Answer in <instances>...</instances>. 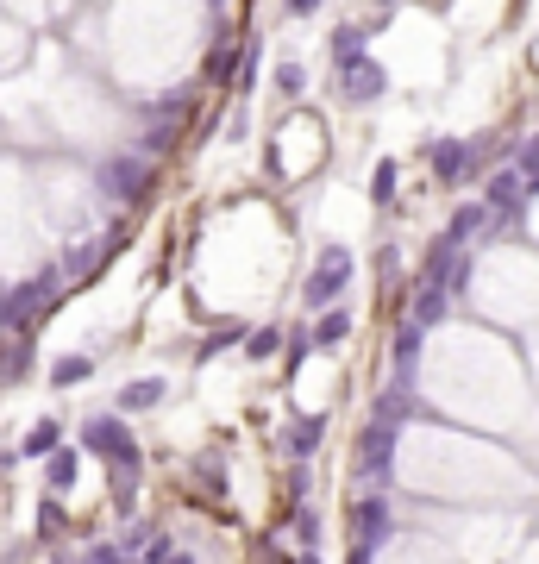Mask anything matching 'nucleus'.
Masks as SVG:
<instances>
[{"mask_svg": "<svg viewBox=\"0 0 539 564\" xmlns=\"http://www.w3.org/2000/svg\"><path fill=\"white\" fill-rule=\"evenodd\" d=\"M276 351H289V339H283V326H257V333H245V358H276Z\"/></svg>", "mask_w": 539, "mask_h": 564, "instance_id": "17", "label": "nucleus"}, {"mask_svg": "<svg viewBox=\"0 0 539 564\" xmlns=\"http://www.w3.org/2000/svg\"><path fill=\"white\" fill-rule=\"evenodd\" d=\"M107 245H113V239H107ZM107 245H82V251H63V276H69V282H82V276H88V270H95L101 257H107Z\"/></svg>", "mask_w": 539, "mask_h": 564, "instance_id": "19", "label": "nucleus"}, {"mask_svg": "<svg viewBox=\"0 0 539 564\" xmlns=\"http://www.w3.org/2000/svg\"><path fill=\"white\" fill-rule=\"evenodd\" d=\"M483 226H489V201H471V207H458L452 226H445V245H458V251H471L483 239Z\"/></svg>", "mask_w": 539, "mask_h": 564, "instance_id": "10", "label": "nucleus"}, {"mask_svg": "<svg viewBox=\"0 0 539 564\" xmlns=\"http://www.w3.org/2000/svg\"><path fill=\"white\" fill-rule=\"evenodd\" d=\"M76 470H82V458H76V452H63V445H57V452H51V464H44V477H51V489L63 496V489L76 483Z\"/></svg>", "mask_w": 539, "mask_h": 564, "instance_id": "20", "label": "nucleus"}, {"mask_svg": "<svg viewBox=\"0 0 539 564\" xmlns=\"http://www.w3.org/2000/svg\"><path fill=\"white\" fill-rule=\"evenodd\" d=\"M389 527H395V514H389V496H383V489H377V496H370V502H358V552H351V558H377L383 546H389Z\"/></svg>", "mask_w": 539, "mask_h": 564, "instance_id": "6", "label": "nucleus"}, {"mask_svg": "<svg viewBox=\"0 0 539 564\" xmlns=\"http://www.w3.org/2000/svg\"><path fill=\"white\" fill-rule=\"evenodd\" d=\"M345 339H351V314H345V308H326L320 326H314V345L333 351V345H345Z\"/></svg>", "mask_w": 539, "mask_h": 564, "instance_id": "14", "label": "nucleus"}, {"mask_svg": "<svg viewBox=\"0 0 539 564\" xmlns=\"http://www.w3.org/2000/svg\"><path fill=\"white\" fill-rule=\"evenodd\" d=\"M201 82H226V88H239L245 82V51H239V44H226V51H214V57H207V69H201Z\"/></svg>", "mask_w": 539, "mask_h": 564, "instance_id": "12", "label": "nucleus"}, {"mask_svg": "<svg viewBox=\"0 0 539 564\" xmlns=\"http://www.w3.org/2000/svg\"><path fill=\"white\" fill-rule=\"evenodd\" d=\"M320 439H326V420H320V414H308V420H295V427L283 433V445H289L295 458H314V452H320Z\"/></svg>", "mask_w": 539, "mask_h": 564, "instance_id": "13", "label": "nucleus"}, {"mask_svg": "<svg viewBox=\"0 0 539 564\" xmlns=\"http://www.w3.org/2000/svg\"><path fill=\"white\" fill-rule=\"evenodd\" d=\"M370 32H383V19H377V26H339V32H333V57H339V63L358 57L364 44H370Z\"/></svg>", "mask_w": 539, "mask_h": 564, "instance_id": "18", "label": "nucleus"}, {"mask_svg": "<svg viewBox=\"0 0 539 564\" xmlns=\"http://www.w3.org/2000/svg\"><path fill=\"white\" fill-rule=\"evenodd\" d=\"M163 395H170V383H163V376H138V383L120 389V414H151Z\"/></svg>", "mask_w": 539, "mask_h": 564, "instance_id": "11", "label": "nucleus"}, {"mask_svg": "<svg viewBox=\"0 0 539 564\" xmlns=\"http://www.w3.org/2000/svg\"><path fill=\"white\" fill-rule=\"evenodd\" d=\"M295 533H301V539H308V546H314V539H320V521H314V514H308V508H301V514H295Z\"/></svg>", "mask_w": 539, "mask_h": 564, "instance_id": "27", "label": "nucleus"}, {"mask_svg": "<svg viewBox=\"0 0 539 564\" xmlns=\"http://www.w3.org/2000/svg\"><path fill=\"white\" fill-rule=\"evenodd\" d=\"M276 94L301 101V94H308V69H301V63H276Z\"/></svg>", "mask_w": 539, "mask_h": 564, "instance_id": "22", "label": "nucleus"}, {"mask_svg": "<svg viewBox=\"0 0 539 564\" xmlns=\"http://www.w3.org/2000/svg\"><path fill=\"white\" fill-rule=\"evenodd\" d=\"M389 458H395V427L377 414V420L364 427V439H358V464L370 470V483H377V489L389 483Z\"/></svg>", "mask_w": 539, "mask_h": 564, "instance_id": "8", "label": "nucleus"}, {"mask_svg": "<svg viewBox=\"0 0 539 564\" xmlns=\"http://www.w3.org/2000/svg\"><path fill=\"white\" fill-rule=\"evenodd\" d=\"M220 345H245V326H232V320H226V326H220V333H214V339H207L201 351H220Z\"/></svg>", "mask_w": 539, "mask_h": 564, "instance_id": "24", "label": "nucleus"}, {"mask_svg": "<svg viewBox=\"0 0 539 564\" xmlns=\"http://www.w3.org/2000/svg\"><path fill=\"white\" fill-rule=\"evenodd\" d=\"M345 282H351V251L345 245H326L314 276H308V289H301V301H308V308H333V301L345 295Z\"/></svg>", "mask_w": 539, "mask_h": 564, "instance_id": "3", "label": "nucleus"}, {"mask_svg": "<svg viewBox=\"0 0 539 564\" xmlns=\"http://www.w3.org/2000/svg\"><path fill=\"white\" fill-rule=\"evenodd\" d=\"M82 445H88L95 458L113 464V502H120V514H132V502H138V477H145V458H138V439L126 433L120 408L88 420V427H82Z\"/></svg>", "mask_w": 539, "mask_h": 564, "instance_id": "1", "label": "nucleus"}, {"mask_svg": "<svg viewBox=\"0 0 539 564\" xmlns=\"http://www.w3.org/2000/svg\"><path fill=\"white\" fill-rule=\"evenodd\" d=\"M57 282H63V270H44V276H32V282H19V289H13L7 301H0V314L13 320V333H26V320H32V314L44 308V301L57 295Z\"/></svg>", "mask_w": 539, "mask_h": 564, "instance_id": "5", "label": "nucleus"}, {"mask_svg": "<svg viewBox=\"0 0 539 564\" xmlns=\"http://www.w3.org/2000/svg\"><path fill=\"white\" fill-rule=\"evenodd\" d=\"M314 7H320V0H289V13H295V19H308Z\"/></svg>", "mask_w": 539, "mask_h": 564, "instance_id": "28", "label": "nucleus"}, {"mask_svg": "<svg viewBox=\"0 0 539 564\" xmlns=\"http://www.w3.org/2000/svg\"><path fill=\"white\" fill-rule=\"evenodd\" d=\"M38 527H44V533H57V527H63V508H57V502H44V508H38Z\"/></svg>", "mask_w": 539, "mask_h": 564, "instance_id": "26", "label": "nucleus"}, {"mask_svg": "<svg viewBox=\"0 0 539 564\" xmlns=\"http://www.w3.org/2000/svg\"><path fill=\"white\" fill-rule=\"evenodd\" d=\"M57 445H63V427L57 420H38V427L26 433V445H19V458H51Z\"/></svg>", "mask_w": 539, "mask_h": 564, "instance_id": "15", "label": "nucleus"}, {"mask_svg": "<svg viewBox=\"0 0 539 564\" xmlns=\"http://www.w3.org/2000/svg\"><path fill=\"white\" fill-rule=\"evenodd\" d=\"M514 163H521V170H527L533 195H539V138H527V145H521V157H514Z\"/></svg>", "mask_w": 539, "mask_h": 564, "instance_id": "23", "label": "nucleus"}, {"mask_svg": "<svg viewBox=\"0 0 539 564\" xmlns=\"http://www.w3.org/2000/svg\"><path fill=\"white\" fill-rule=\"evenodd\" d=\"M88 376H95V358H82V351H76V358H57L51 364V389H76V383H88Z\"/></svg>", "mask_w": 539, "mask_h": 564, "instance_id": "16", "label": "nucleus"}, {"mask_svg": "<svg viewBox=\"0 0 539 564\" xmlns=\"http://www.w3.org/2000/svg\"><path fill=\"white\" fill-rule=\"evenodd\" d=\"M489 214H496V220H514V214H521V207L533 201V182H527V170H521V163H514V170H496V176H489Z\"/></svg>", "mask_w": 539, "mask_h": 564, "instance_id": "7", "label": "nucleus"}, {"mask_svg": "<svg viewBox=\"0 0 539 564\" xmlns=\"http://www.w3.org/2000/svg\"><path fill=\"white\" fill-rule=\"evenodd\" d=\"M151 176H157V170H151V151H145V157H132V151H126V157H107L101 170H95L101 195H107V201H120V207L145 201V195H151Z\"/></svg>", "mask_w": 539, "mask_h": 564, "instance_id": "2", "label": "nucleus"}, {"mask_svg": "<svg viewBox=\"0 0 539 564\" xmlns=\"http://www.w3.org/2000/svg\"><path fill=\"white\" fill-rule=\"evenodd\" d=\"M207 7H214V0H207Z\"/></svg>", "mask_w": 539, "mask_h": 564, "instance_id": "30", "label": "nucleus"}, {"mask_svg": "<svg viewBox=\"0 0 539 564\" xmlns=\"http://www.w3.org/2000/svg\"><path fill=\"white\" fill-rule=\"evenodd\" d=\"M377 414H383V420H395V414H408V389H389L383 402H377Z\"/></svg>", "mask_w": 539, "mask_h": 564, "instance_id": "25", "label": "nucleus"}, {"mask_svg": "<svg viewBox=\"0 0 539 564\" xmlns=\"http://www.w3.org/2000/svg\"><path fill=\"white\" fill-rule=\"evenodd\" d=\"M370 201H377V207L395 201V157H383L377 170H370Z\"/></svg>", "mask_w": 539, "mask_h": 564, "instance_id": "21", "label": "nucleus"}, {"mask_svg": "<svg viewBox=\"0 0 539 564\" xmlns=\"http://www.w3.org/2000/svg\"><path fill=\"white\" fill-rule=\"evenodd\" d=\"M427 163H433L439 182H458L464 170H471V145H464V138H433V145H427Z\"/></svg>", "mask_w": 539, "mask_h": 564, "instance_id": "9", "label": "nucleus"}, {"mask_svg": "<svg viewBox=\"0 0 539 564\" xmlns=\"http://www.w3.org/2000/svg\"><path fill=\"white\" fill-rule=\"evenodd\" d=\"M383 7H395V0H383Z\"/></svg>", "mask_w": 539, "mask_h": 564, "instance_id": "29", "label": "nucleus"}, {"mask_svg": "<svg viewBox=\"0 0 539 564\" xmlns=\"http://www.w3.org/2000/svg\"><path fill=\"white\" fill-rule=\"evenodd\" d=\"M383 88H389V69H383V63H370L364 51L339 63V94H345L351 107H370V101H383Z\"/></svg>", "mask_w": 539, "mask_h": 564, "instance_id": "4", "label": "nucleus"}]
</instances>
